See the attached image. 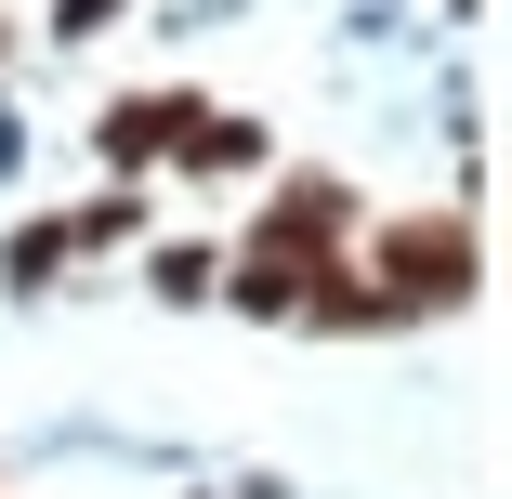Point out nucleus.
<instances>
[{
    "label": "nucleus",
    "instance_id": "nucleus-9",
    "mask_svg": "<svg viewBox=\"0 0 512 499\" xmlns=\"http://www.w3.org/2000/svg\"><path fill=\"white\" fill-rule=\"evenodd\" d=\"M14 171H27V119L0 106V184H14Z\"/></svg>",
    "mask_w": 512,
    "mask_h": 499
},
{
    "label": "nucleus",
    "instance_id": "nucleus-8",
    "mask_svg": "<svg viewBox=\"0 0 512 499\" xmlns=\"http://www.w3.org/2000/svg\"><path fill=\"white\" fill-rule=\"evenodd\" d=\"M106 27H132V0H53V14H40V40H66V53L106 40Z\"/></svg>",
    "mask_w": 512,
    "mask_h": 499
},
{
    "label": "nucleus",
    "instance_id": "nucleus-10",
    "mask_svg": "<svg viewBox=\"0 0 512 499\" xmlns=\"http://www.w3.org/2000/svg\"><path fill=\"white\" fill-rule=\"evenodd\" d=\"M0 66H14V14H0Z\"/></svg>",
    "mask_w": 512,
    "mask_h": 499
},
{
    "label": "nucleus",
    "instance_id": "nucleus-4",
    "mask_svg": "<svg viewBox=\"0 0 512 499\" xmlns=\"http://www.w3.org/2000/svg\"><path fill=\"white\" fill-rule=\"evenodd\" d=\"M171 171H184V184H263V171H276V132H263L250 106H211V92H197L184 132H171Z\"/></svg>",
    "mask_w": 512,
    "mask_h": 499
},
{
    "label": "nucleus",
    "instance_id": "nucleus-2",
    "mask_svg": "<svg viewBox=\"0 0 512 499\" xmlns=\"http://www.w3.org/2000/svg\"><path fill=\"white\" fill-rule=\"evenodd\" d=\"M355 224H368V184H355L342 158H276V171H263V211L237 224V250L329 263V250H355Z\"/></svg>",
    "mask_w": 512,
    "mask_h": 499
},
{
    "label": "nucleus",
    "instance_id": "nucleus-7",
    "mask_svg": "<svg viewBox=\"0 0 512 499\" xmlns=\"http://www.w3.org/2000/svg\"><path fill=\"white\" fill-rule=\"evenodd\" d=\"M211 276H224V237H145V303L158 316H197Z\"/></svg>",
    "mask_w": 512,
    "mask_h": 499
},
{
    "label": "nucleus",
    "instance_id": "nucleus-5",
    "mask_svg": "<svg viewBox=\"0 0 512 499\" xmlns=\"http://www.w3.org/2000/svg\"><path fill=\"white\" fill-rule=\"evenodd\" d=\"M66 276H79L66 211H14V224H0V303H53Z\"/></svg>",
    "mask_w": 512,
    "mask_h": 499
},
{
    "label": "nucleus",
    "instance_id": "nucleus-1",
    "mask_svg": "<svg viewBox=\"0 0 512 499\" xmlns=\"http://www.w3.org/2000/svg\"><path fill=\"white\" fill-rule=\"evenodd\" d=\"M355 276H368L381 329H460V316L486 303V224H473V197L368 211V224H355Z\"/></svg>",
    "mask_w": 512,
    "mask_h": 499
},
{
    "label": "nucleus",
    "instance_id": "nucleus-3",
    "mask_svg": "<svg viewBox=\"0 0 512 499\" xmlns=\"http://www.w3.org/2000/svg\"><path fill=\"white\" fill-rule=\"evenodd\" d=\"M184 106H197L184 79L106 92V106H92V171H119V184H158V171H171V132H184Z\"/></svg>",
    "mask_w": 512,
    "mask_h": 499
},
{
    "label": "nucleus",
    "instance_id": "nucleus-6",
    "mask_svg": "<svg viewBox=\"0 0 512 499\" xmlns=\"http://www.w3.org/2000/svg\"><path fill=\"white\" fill-rule=\"evenodd\" d=\"M145 237H158V197H145V184H119V171H106V184H92L79 211H66V250H79V263H106V250H145Z\"/></svg>",
    "mask_w": 512,
    "mask_h": 499
},
{
    "label": "nucleus",
    "instance_id": "nucleus-11",
    "mask_svg": "<svg viewBox=\"0 0 512 499\" xmlns=\"http://www.w3.org/2000/svg\"><path fill=\"white\" fill-rule=\"evenodd\" d=\"M197 499H224V486H197Z\"/></svg>",
    "mask_w": 512,
    "mask_h": 499
}]
</instances>
